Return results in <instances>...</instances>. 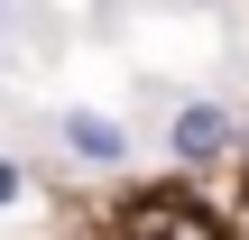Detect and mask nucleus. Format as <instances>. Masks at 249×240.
I'll list each match as a JSON object with an SVG mask.
<instances>
[{
  "label": "nucleus",
  "mask_w": 249,
  "mask_h": 240,
  "mask_svg": "<svg viewBox=\"0 0 249 240\" xmlns=\"http://www.w3.org/2000/svg\"><path fill=\"white\" fill-rule=\"evenodd\" d=\"M231 148H240V111L231 102H176V120H166V157L176 166H213Z\"/></svg>",
  "instance_id": "f257e3e1"
},
{
  "label": "nucleus",
  "mask_w": 249,
  "mask_h": 240,
  "mask_svg": "<svg viewBox=\"0 0 249 240\" xmlns=\"http://www.w3.org/2000/svg\"><path fill=\"white\" fill-rule=\"evenodd\" d=\"M55 139H65V157H83V166H129V129H120L111 111H92V102H74V111L55 120Z\"/></svg>",
  "instance_id": "f03ea898"
},
{
  "label": "nucleus",
  "mask_w": 249,
  "mask_h": 240,
  "mask_svg": "<svg viewBox=\"0 0 249 240\" xmlns=\"http://www.w3.org/2000/svg\"><path fill=\"white\" fill-rule=\"evenodd\" d=\"M0 203H18V166L9 157H0Z\"/></svg>",
  "instance_id": "7ed1b4c3"
},
{
  "label": "nucleus",
  "mask_w": 249,
  "mask_h": 240,
  "mask_svg": "<svg viewBox=\"0 0 249 240\" xmlns=\"http://www.w3.org/2000/svg\"><path fill=\"white\" fill-rule=\"evenodd\" d=\"M0 37H9V0H0Z\"/></svg>",
  "instance_id": "20e7f679"
},
{
  "label": "nucleus",
  "mask_w": 249,
  "mask_h": 240,
  "mask_svg": "<svg viewBox=\"0 0 249 240\" xmlns=\"http://www.w3.org/2000/svg\"><path fill=\"white\" fill-rule=\"evenodd\" d=\"M148 240H166V231H148Z\"/></svg>",
  "instance_id": "39448f33"
}]
</instances>
